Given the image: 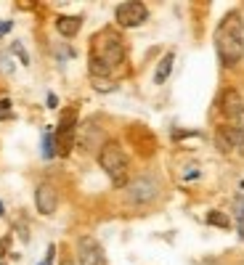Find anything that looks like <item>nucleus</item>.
<instances>
[{"label":"nucleus","mask_w":244,"mask_h":265,"mask_svg":"<svg viewBox=\"0 0 244 265\" xmlns=\"http://www.w3.org/2000/svg\"><path fill=\"white\" fill-rule=\"evenodd\" d=\"M125 61V43L114 29H101L90 40V72L96 77L112 74Z\"/></svg>","instance_id":"obj_1"},{"label":"nucleus","mask_w":244,"mask_h":265,"mask_svg":"<svg viewBox=\"0 0 244 265\" xmlns=\"http://www.w3.org/2000/svg\"><path fill=\"white\" fill-rule=\"evenodd\" d=\"M215 45H218V56L226 67L236 64L244 56V22L239 13H226V19L220 22L218 32H215Z\"/></svg>","instance_id":"obj_2"},{"label":"nucleus","mask_w":244,"mask_h":265,"mask_svg":"<svg viewBox=\"0 0 244 265\" xmlns=\"http://www.w3.org/2000/svg\"><path fill=\"white\" fill-rule=\"evenodd\" d=\"M98 162H101L104 173L112 178V183L117 189L128 186V157H125V151H122V146L117 141L104 144V149L98 151Z\"/></svg>","instance_id":"obj_3"},{"label":"nucleus","mask_w":244,"mask_h":265,"mask_svg":"<svg viewBox=\"0 0 244 265\" xmlns=\"http://www.w3.org/2000/svg\"><path fill=\"white\" fill-rule=\"evenodd\" d=\"M74 122H77V112L74 109H67L64 114H61V122H58V130L53 133L56 135V151L61 154V157H67V154L72 151L74 146Z\"/></svg>","instance_id":"obj_4"},{"label":"nucleus","mask_w":244,"mask_h":265,"mask_svg":"<svg viewBox=\"0 0 244 265\" xmlns=\"http://www.w3.org/2000/svg\"><path fill=\"white\" fill-rule=\"evenodd\" d=\"M146 16H149V11L144 3H119L114 11V19L119 27H138L146 22Z\"/></svg>","instance_id":"obj_5"},{"label":"nucleus","mask_w":244,"mask_h":265,"mask_svg":"<svg viewBox=\"0 0 244 265\" xmlns=\"http://www.w3.org/2000/svg\"><path fill=\"white\" fill-rule=\"evenodd\" d=\"M77 260H80V265H106L104 249L93 236H83L77 241Z\"/></svg>","instance_id":"obj_6"},{"label":"nucleus","mask_w":244,"mask_h":265,"mask_svg":"<svg viewBox=\"0 0 244 265\" xmlns=\"http://www.w3.org/2000/svg\"><path fill=\"white\" fill-rule=\"evenodd\" d=\"M35 205L43 215H53L56 207H58V194L51 183H43L37 186V191H35Z\"/></svg>","instance_id":"obj_7"},{"label":"nucleus","mask_w":244,"mask_h":265,"mask_svg":"<svg viewBox=\"0 0 244 265\" xmlns=\"http://www.w3.org/2000/svg\"><path fill=\"white\" fill-rule=\"evenodd\" d=\"M157 191H159L157 183L151 180L149 175H144V178H138V180L130 186V199H133V201H151V199L157 196Z\"/></svg>","instance_id":"obj_8"},{"label":"nucleus","mask_w":244,"mask_h":265,"mask_svg":"<svg viewBox=\"0 0 244 265\" xmlns=\"http://www.w3.org/2000/svg\"><path fill=\"white\" fill-rule=\"evenodd\" d=\"M228 135H231L234 144H241L244 146V104L236 109L234 114H228Z\"/></svg>","instance_id":"obj_9"},{"label":"nucleus","mask_w":244,"mask_h":265,"mask_svg":"<svg viewBox=\"0 0 244 265\" xmlns=\"http://www.w3.org/2000/svg\"><path fill=\"white\" fill-rule=\"evenodd\" d=\"M80 149H83V151H96V149L101 151V149H104V144H101V130L96 128L93 122L83 128V135H80Z\"/></svg>","instance_id":"obj_10"},{"label":"nucleus","mask_w":244,"mask_h":265,"mask_svg":"<svg viewBox=\"0 0 244 265\" xmlns=\"http://www.w3.org/2000/svg\"><path fill=\"white\" fill-rule=\"evenodd\" d=\"M80 24H83L80 16H58V22H56L58 32L64 35V37H74V35H77L80 32Z\"/></svg>","instance_id":"obj_11"},{"label":"nucleus","mask_w":244,"mask_h":265,"mask_svg":"<svg viewBox=\"0 0 244 265\" xmlns=\"http://www.w3.org/2000/svg\"><path fill=\"white\" fill-rule=\"evenodd\" d=\"M173 61H175V53H165V56H162L159 67H157V74H154V83H165L167 77H170V72H173Z\"/></svg>","instance_id":"obj_12"},{"label":"nucleus","mask_w":244,"mask_h":265,"mask_svg":"<svg viewBox=\"0 0 244 265\" xmlns=\"http://www.w3.org/2000/svg\"><path fill=\"white\" fill-rule=\"evenodd\" d=\"M43 157L45 159L56 157V135H53V130H45V135H43Z\"/></svg>","instance_id":"obj_13"},{"label":"nucleus","mask_w":244,"mask_h":265,"mask_svg":"<svg viewBox=\"0 0 244 265\" xmlns=\"http://www.w3.org/2000/svg\"><path fill=\"white\" fill-rule=\"evenodd\" d=\"M236 223H239V236L244 239V196L236 199Z\"/></svg>","instance_id":"obj_14"},{"label":"nucleus","mask_w":244,"mask_h":265,"mask_svg":"<svg viewBox=\"0 0 244 265\" xmlns=\"http://www.w3.org/2000/svg\"><path fill=\"white\" fill-rule=\"evenodd\" d=\"M210 223H215V226H220V228H228V220H226L220 212H210Z\"/></svg>","instance_id":"obj_15"},{"label":"nucleus","mask_w":244,"mask_h":265,"mask_svg":"<svg viewBox=\"0 0 244 265\" xmlns=\"http://www.w3.org/2000/svg\"><path fill=\"white\" fill-rule=\"evenodd\" d=\"M8 112H11V104L8 101H0V117H8Z\"/></svg>","instance_id":"obj_16"},{"label":"nucleus","mask_w":244,"mask_h":265,"mask_svg":"<svg viewBox=\"0 0 244 265\" xmlns=\"http://www.w3.org/2000/svg\"><path fill=\"white\" fill-rule=\"evenodd\" d=\"M8 29H11V22H0V35H6Z\"/></svg>","instance_id":"obj_17"},{"label":"nucleus","mask_w":244,"mask_h":265,"mask_svg":"<svg viewBox=\"0 0 244 265\" xmlns=\"http://www.w3.org/2000/svg\"><path fill=\"white\" fill-rule=\"evenodd\" d=\"M40 265H53V247L48 249V260H45V262H40Z\"/></svg>","instance_id":"obj_18"},{"label":"nucleus","mask_w":244,"mask_h":265,"mask_svg":"<svg viewBox=\"0 0 244 265\" xmlns=\"http://www.w3.org/2000/svg\"><path fill=\"white\" fill-rule=\"evenodd\" d=\"M0 215H3V205H0Z\"/></svg>","instance_id":"obj_19"},{"label":"nucleus","mask_w":244,"mask_h":265,"mask_svg":"<svg viewBox=\"0 0 244 265\" xmlns=\"http://www.w3.org/2000/svg\"><path fill=\"white\" fill-rule=\"evenodd\" d=\"M0 252H3V247H0Z\"/></svg>","instance_id":"obj_20"}]
</instances>
